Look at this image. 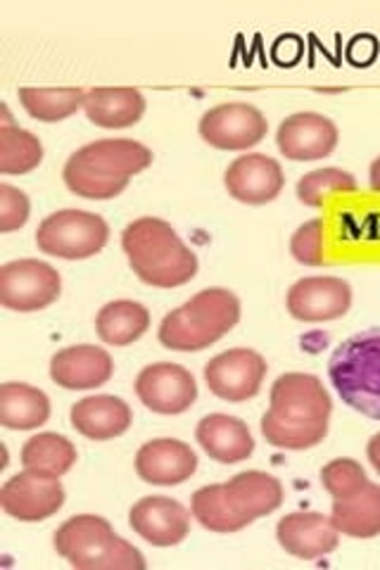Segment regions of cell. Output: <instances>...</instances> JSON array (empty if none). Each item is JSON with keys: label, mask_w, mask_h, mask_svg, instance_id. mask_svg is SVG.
Returning <instances> with one entry per match:
<instances>
[{"label": "cell", "mask_w": 380, "mask_h": 570, "mask_svg": "<svg viewBox=\"0 0 380 570\" xmlns=\"http://www.w3.org/2000/svg\"><path fill=\"white\" fill-rule=\"evenodd\" d=\"M262 435L279 450H310L329 435L333 400L312 373H283L271 387Z\"/></svg>", "instance_id": "cell-1"}, {"label": "cell", "mask_w": 380, "mask_h": 570, "mask_svg": "<svg viewBox=\"0 0 380 570\" xmlns=\"http://www.w3.org/2000/svg\"><path fill=\"white\" fill-rule=\"evenodd\" d=\"M283 504L281 480L264 471H245L228 483L205 485L191 499L193 519L210 532H238Z\"/></svg>", "instance_id": "cell-2"}, {"label": "cell", "mask_w": 380, "mask_h": 570, "mask_svg": "<svg viewBox=\"0 0 380 570\" xmlns=\"http://www.w3.org/2000/svg\"><path fill=\"white\" fill-rule=\"evenodd\" d=\"M153 165V153L138 140L103 138L79 148L67 159L62 178L67 188L88 200H110L131 178Z\"/></svg>", "instance_id": "cell-3"}, {"label": "cell", "mask_w": 380, "mask_h": 570, "mask_svg": "<svg viewBox=\"0 0 380 570\" xmlns=\"http://www.w3.org/2000/svg\"><path fill=\"white\" fill-rule=\"evenodd\" d=\"M121 247L134 274L153 288H178L197 274V257L176 236L172 224L140 217L124 228Z\"/></svg>", "instance_id": "cell-4"}, {"label": "cell", "mask_w": 380, "mask_h": 570, "mask_svg": "<svg viewBox=\"0 0 380 570\" xmlns=\"http://www.w3.org/2000/svg\"><path fill=\"white\" fill-rule=\"evenodd\" d=\"M238 321L241 299L231 291L210 288L162 318L157 337L167 350L201 352L222 341Z\"/></svg>", "instance_id": "cell-5"}, {"label": "cell", "mask_w": 380, "mask_h": 570, "mask_svg": "<svg viewBox=\"0 0 380 570\" xmlns=\"http://www.w3.org/2000/svg\"><path fill=\"white\" fill-rule=\"evenodd\" d=\"M56 551L79 570H143L146 559L140 551L121 540L100 515L84 513L65 521L56 538Z\"/></svg>", "instance_id": "cell-6"}, {"label": "cell", "mask_w": 380, "mask_h": 570, "mask_svg": "<svg viewBox=\"0 0 380 570\" xmlns=\"http://www.w3.org/2000/svg\"><path fill=\"white\" fill-rule=\"evenodd\" d=\"M321 483L333 497L331 521L340 534L371 540L380 534V485L371 483L354 459L325 463Z\"/></svg>", "instance_id": "cell-7"}, {"label": "cell", "mask_w": 380, "mask_h": 570, "mask_svg": "<svg viewBox=\"0 0 380 570\" xmlns=\"http://www.w3.org/2000/svg\"><path fill=\"white\" fill-rule=\"evenodd\" d=\"M329 376L342 402L380 421V333H361L342 343L331 356Z\"/></svg>", "instance_id": "cell-8"}, {"label": "cell", "mask_w": 380, "mask_h": 570, "mask_svg": "<svg viewBox=\"0 0 380 570\" xmlns=\"http://www.w3.org/2000/svg\"><path fill=\"white\" fill-rule=\"evenodd\" d=\"M110 238V226L98 214L60 209L46 217L36 230L41 253L62 259H88L98 255Z\"/></svg>", "instance_id": "cell-9"}, {"label": "cell", "mask_w": 380, "mask_h": 570, "mask_svg": "<svg viewBox=\"0 0 380 570\" xmlns=\"http://www.w3.org/2000/svg\"><path fill=\"white\" fill-rule=\"evenodd\" d=\"M62 293L58 269L39 259H14L0 269V305L12 312H39Z\"/></svg>", "instance_id": "cell-10"}, {"label": "cell", "mask_w": 380, "mask_h": 570, "mask_svg": "<svg viewBox=\"0 0 380 570\" xmlns=\"http://www.w3.org/2000/svg\"><path fill=\"white\" fill-rule=\"evenodd\" d=\"M266 117L255 105L224 102L207 110L201 119V138L216 150L255 148L266 136Z\"/></svg>", "instance_id": "cell-11"}, {"label": "cell", "mask_w": 380, "mask_h": 570, "mask_svg": "<svg viewBox=\"0 0 380 570\" xmlns=\"http://www.w3.org/2000/svg\"><path fill=\"white\" fill-rule=\"evenodd\" d=\"M266 371L269 366L260 352L235 347L214 356L205 366V381L220 400L245 402L262 390Z\"/></svg>", "instance_id": "cell-12"}, {"label": "cell", "mask_w": 380, "mask_h": 570, "mask_svg": "<svg viewBox=\"0 0 380 570\" xmlns=\"http://www.w3.org/2000/svg\"><path fill=\"white\" fill-rule=\"evenodd\" d=\"M0 504L17 521H46L62 509L65 488L56 475L25 471L12 475L0 490Z\"/></svg>", "instance_id": "cell-13"}, {"label": "cell", "mask_w": 380, "mask_h": 570, "mask_svg": "<svg viewBox=\"0 0 380 570\" xmlns=\"http://www.w3.org/2000/svg\"><path fill=\"white\" fill-rule=\"evenodd\" d=\"M136 395L155 414H184L197 400L193 373L178 364H150L138 373Z\"/></svg>", "instance_id": "cell-14"}, {"label": "cell", "mask_w": 380, "mask_h": 570, "mask_svg": "<svg viewBox=\"0 0 380 570\" xmlns=\"http://www.w3.org/2000/svg\"><path fill=\"white\" fill-rule=\"evenodd\" d=\"M288 312L304 324L316 321H333L348 314L352 305V288L348 281L335 276H310L300 278L288 293Z\"/></svg>", "instance_id": "cell-15"}, {"label": "cell", "mask_w": 380, "mask_h": 570, "mask_svg": "<svg viewBox=\"0 0 380 570\" xmlns=\"http://www.w3.org/2000/svg\"><path fill=\"white\" fill-rule=\"evenodd\" d=\"M224 184L231 193V198L245 205H266L281 195L285 186V176L274 157L252 153L238 157L235 163L228 165L224 174Z\"/></svg>", "instance_id": "cell-16"}, {"label": "cell", "mask_w": 380, "mask_h": 570, "mask_svg": "<svg viewBox=\"0 0 380 570\" xmlns=\"http://www.w3.org/2000/svg\"><path fill=\"white\" fill-rule=\"evenodd\" d=\"M276 538L288 554L304 561H316L338 549L340 532L333 525L331 515L316 511H295L279 521Z\"/></svg>", "instance_id": "cell-17"}, {"label": "cell", "mask_w": 380, "mask_h": 570, "mask_svg": "<svg viewBox=\"0 0 380 570\" xmlns=\"http://www.w3.org/2000/svg\"><path fill=\"white\" fill-rule=\"evenodd\" d=\"M129 525L155 547H174L188 538L191 511L169 497H146L131 507Z\"/></svg>", "instance_id": "cell-18"}, {"label": "cell", "mask_w": 380, "mask_h": 570, "mask_svg": "<svg viewBox=\"0 0 380 570\" xmlns=\"http://www.w3.org/2000/svg\"><path fill=\"white\" fill-rule=\"evenodd\" d=\"M279 150L295 163L329 157L338 146V127L323 115L298 112L281 121L276 134Z\"/></svg>", "instance_id": "cell-19"}, {"label": "cell", "mask_w": 380, "mask_h": 570, "mask_svg": "<svg viewBox=\"0 0 380 570\" xmlns=\"http://www.w3.org/2000/svg\"><path fill=\"white\" fill-rule=\"evenodd\" d=\"M195 469L197 456L191 444L172 438L150 440L136 454V473L150 485H181L195 473Z\"/></svg>", "instance_id": "cell-20"}, {"label": "cell", "mask_w": 380, "mask_h": 570, "mask_svg": "<svg viewBox=\"0 0 380 570\" xmlns=\"http://www.w3.org/2000/svg\"><path fill=\"white\" fill-rule=\"evenodd\" d=\"M115 362L98 345L65 347L50 360V379L67 390L100 387L113 379Z\"/></svg>", "instance_id": "cell-21"}, {"label": "cell", "mask_w": 380, "mask_h": 570, "mask_svg": "<svg viewBox=\"0 0 380 570\" xmlns=\"http://www.w3.org/2000/svg\"><path fill=\"white\" fill-rule=\"evenodd\" d=\"M71 425L88 440H115L129 431L131 406L115 395H94L79 400L69 412Z\"/></svg>", "instance_id": "cell-22"}, {"label": "cell", "mask_w": 380, "mask_h": 570, "mask_svg": "<svg viewBox=\"0 0 380 570\" xmlns=\"http://www.w3.org/2000/svg\"><path fill=\"white\" fill-rule=\"evenodd\" d=\"M195 438L201 448L220 463H238L255 452V438H252L247 423L228 414L205 416L195 428Z\"/></svg>", "instance_id": "cell-23"}, {"label": "cell", "mask_w": 380, "mask_h": 570, "mask_svg": "<svg viewBox=\"0 0 380 570\" xmlns=\"http://www.w3.org/2000/svg\"><path fill=\"white\" fill-rule=\"evenodd\" d=\"M86 117L103 129H126L140 121L146 112V98L138 88H90L84 100Z\"/></svg>", "instance_id": "cell-24"}, {"label": "cell", "mask_w": 380, "mask_h": 570, "mask_svg": "<svg viewBox=\"0 0 380 570\" xmlns=\"http://www.w3.org/2000/svg\"><path fill=\"white\" fill-rule=\"evenodd\" d=\"M50 400L43 390L27 383L0 385V423L10 431H33L48 421Z\"/></svg>", "instance_id": "cell-25"}, {"label": "cell", "mask_w": 380, "mask_h": 570, "mask_svg": "<svg viewBox=\"0 0 380 570\" xmlns=\"http://www.w3.org/2000/svg\"><path fill=\"white\" fill-rule=\"evenodd\" d=\"M150 328V312L134 299H117L105 305L96 316L100 341L113 347H126Z\"/></svg>", "instance_id": "cell-26"}, {"label": "cell", "mask_w": 380, "mask_h": 570, "mask_svg": "<svg viewBox=\"0 0 380 570\" xmlns=\"http://www.w3.org/2000/svg\"><path fill=\"white\" fill-rule=\"evenodd\" d=\"M77 456V448L65 435L39 433L25 442L20 459L25 471L60 478L75 466Z\"/></svg>", "instance_id": "cell-27"}, {"label": "cell", "mask_w": 380, "mask_h": 570, "mask_svg": "<svg viewBox=\"0 0 380 570\" xmlns=\"http://www.w3.org/2000/svg\"><path fill=\"white\" fill-rule=\"evenodd\" d=\"M43 146L33 134L14 127L8 105H3V127H0V174H29L41 165Z\"/></svg>", "instance_id": "cell-28"}, {"label": "cell", "mask_w": 380, "mask_h": 570, "mask_svg": "<svg viewBox=\"0 0 380 570\" xmlns=\"http://www.w3.org/2000/svg\"><path fill=\"white\" fill-rule=\"evenodd\" d=\"M81 88H20V102L29 117L39 121H62L84 107Z\"/></svg>", "instance_id": "cell-29"}, {"label": "cell", "mask_w": 380, "mask_h": 570, "mask_svg": "<svg viewBox=\"0 0 380 570\" xmlns=\"http://www.w3.org/2000/svg\"><path fill=\"white\" fill-rule=\"evenodd\" d=\"M357 178L345 169H316L304 174L298 181V198L306 207H321L333 193H354Z\"/></svg>", "instance_id": "cell-30"}, {"label": "cell", "mask_w": 380, "mask_h": 570, "mask_svg": "<svg viewBox=\"0 0 380 570\" xmlns=\"http://www.w3.org/2000/svg\"><path fill=\"white\" fill-rule=\"evenodd\" d=\"M321 238H323V219H312L302 224L291 238V253L300 264L321 266Z\"/></svg>", "instance_id": "cell-31"}, {"label": "cell", "mask_w": 380, "mask_h": 570, "mask_svg": "<svg viewBox=\"0 0 380 570\" xmlns=\"http://www.w3.org/2000/svg\"><path fill=\"white\" fill-rule=\"evenodd\" d=\"M29 212L31 205L22 190L12 188L10 184H0V230L3 234L22 228L29 219Z\"/></svg>", "instance_id": "cell-32"}, {"label": "cell", "mask_w": 380, "mask_h": 570, "mask_svg": "<svg viewBox=\"0 0 380 570\" xmlns=\"http://www.w3.org/2000/svg\"><path fill=\"white\" fill-rule=\"evenodd\" d=\"M367 456H369V461H371V466L376 469V473L380 475V433H376V435L369 440Z\"/></svg>", "instance_id": "cell-33"}, {"label": "cell", "mask_w": 380, "mask_h": 570, "mask_svg": "<svg viewBox=\"0 0 380 570\" xmlns=\"http://www.w3.org/2000/svg\"><path fill=\"white\" fill-rule=\"evenodd\" d=\"M369 181H371V190L380 193V157H376L369 169Z\"/></svg>", "instance_id": "cell-34"}]
</instances>
